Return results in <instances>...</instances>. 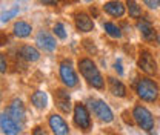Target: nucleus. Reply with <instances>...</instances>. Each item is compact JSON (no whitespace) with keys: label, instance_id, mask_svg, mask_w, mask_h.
I'll return each mask as SVG.
<instances>
[{"label":"nucleus","instance_id":"f257e3e1","mask_svg":"<svg viewBox=\"0 0 160 135\" xmlns=\"http://www.w3.org/2000/svg\"><path fill=\"white\" fill-rule=\"evenodd\" d=\"M77 68H79L82 77L88 81V84H89L91 88L99 89V91H102V89L105 88V78L100 74L97 65H96L91 58H88V57L79 58Z\"/></svg>","mask_w":160,"mask_h":135},{"label":"nucleus","instance_id":"f03ea898","mask_svg":"<svg viewBox=\"0 0 160 135\" xmlns=\"http://www.w3.org/2000/svg\"><path fill=\"white\" fill-rule=\"evenodd\" d=\"M136 94L142 101L156 103L160 95L159 84L149 77H140L136 83Z\"/></svg>","mask_w":160,"mask_h":135},{"label":"nucleus","instance_id":"7ed1b4c3","mask_svg":"<svg viewBox=\"0 0 160 135\" xmlns=\"http://www.w3.org/2000/svg\"><path fill=\"white\" fill-rule=\"evenodd\" d=\"M131 117L134 120V123L139 126L140 129H143L145 132L151 135H156V131H154V126H156V120L151 114V111L142 104H136L132 108V112H131Z\"/></svg>","mask_w":160,"mask_h":135},{"label":"nucleus","instance_id":"20e7f679","mask_svg":"<svg viewBox=\"0 0 160 135\" xmlns=\"http://www.w3.org/2000/svg\"><path fill=\"white\" fill-rule=\"evenodd\" d=\"M88 103H89V109L92 111V114L97 117L100 121H103V123H111V121L114 120V114H112L111 108L108 106V103H106L105 100L89 98Z\"/></svg>","mask_w":160,"mask_h":135},{"label":"nucleus","instance_id":"39448f33","mask_svg":"<svg viewBox=\"0 0 160 135\" xmlns=\"http://www.w3.org/2000/svg\"><path fill=\"white\" fill-rule=\"evenodd\" d=\"M59 75L62 83L66 88H76L79 84V77L74 71V66L71 63V60H63L59 66Z\"/></svg>","mask_w":160,"mask_h":135},{"label":"nucleus","instance_id":"423d86ee","mask_svg":"<svg viewBox=\"0 0 160 135\" xmlns=\"http://www.w3.org/2000/svg\"><path fill=\"white\" fill-rule=\"evenodd\" d=\"M74 123L83 132H88L91 129V117L85 103H74Z\"/></svg>","mask_w":160,"mask_h":135},{"label":"nucleus","instance_id":"0eeeda50","mask_svg":"<svg viewBox=\"0 0 160 135\" xmlns=\"http://www.w3.org/2000/svg\"><path fill=\"white\" fill-rule=\"evenodd\" d=\"M36 45L37 48L42 49L43 52H54L57 49V41H56V37L52 34H49L48 31H39L36 34Z\"/></svg>","mask_w":160,"mask_h":135},{"label":"nucleus","instance_id":"6e6552de","mask_svg":"<svg viewBox=\"0 0 160 135\" xmlns=\"http://www.w3.org/2000/svg\"><path fill=\"white\" fill-rule=\"evenodd\" d=\"M137 66L142 72H145L146 75H152L157 72V63L152 57V54L149 51H140L139 60H137Z\"/></svg>","mask_w":160,"mask_h":135},{"label":"nucleus","instance_id":"1a4fd4ad","mask_svg":"<svg viewBox=\"0 0 160 135\" xmlns=\"http://www.w3.org/2000/svg\"><path fill=\"white\" fill-rule=\"evenodd\" d=\"M48 124L54 135H69V126L59 114H51L48 118Z\"/></svg>","mask_w":160,"mask_h":135},{"label":"nucleus","instance_id":"9d476101","mask_svg":"<svg viewBox=\"0 0 160 135\" xmlns=\"http://www.w3.org/2000/svg\"><path fill=\"white\" fill-rule=\"evenodd\" d=\"M8 114L9 117L19 124V128H22V124L25 123V106L22 103L20 98H14L9 106H8Z\"/></svg>","mask_w":160,"mask_h":135},{"label":"nucleus","instance_id":"9b49d317","mask_svg":"<svg viewBox=\"0 0 160 135\" xmlns=\"http://www.w3.org/2000/svg\"><path fill=\"white\" fill-rule=\"evenodd\" d=\"M74 25L79 32H91L94 29V22L86 12H76L74 14Z\"/></svg>","mask_w":160,"mask_h":135},{"label":"nucleus","instance_id":"f8f14e48","mask_svg":"<svg viewBox=\"0 0 160 135\" xmlns=\"http://www.w3.org/2000/svg\"><path fill=\"white\" fill-rule=\"evenodd\" d=\"M54 100H56V106L59 108L63 114H69L71 109H74L71 106V98H69V94L68 91L65 89H57L54 92Z\"/></svg>","mask_w":160,"mask_h":135},{"label":"nucleus","instance_id":"ddd939ff","mask_svg":"<svg viewBox=\"0 0 160 135\" xmlns=\"http://www.w3.org/2000/svg\"><path fill=\"white\" fill-rule=\"evenodd\" d=\"M0 128H2V132L5 135H19V132H20L19 124L9 117L8 112H2V117H0Z\"/></svg>","mask_w":160,"mask_h":135},{"label":"nucleus","instance_id":"4468645a","mask_svg":"<svg viewBox=\"0 0 160 135\" xmlns=\"http://www.w3.org/2000/svg\"><path fill=\"white\" fill-rule=\"evenodd\" d=\"M103 11L106 14H109L111 17H116L120 19L125 16V11H126V6L120 2V0H109L103 5Z\"/></svg>","mask_w":160,"mask_h":135},{"label":"nucleus","instance_id":"2eb2a0df","mask_svg":"<svg viewBox=\"0 0 160 135\" xmlns=\"http://www.w3.org/2000/svg\"><path fill=\"white\" fill-rule=\"evenodd\" d=\"M137 29L140 31L142 37L146 41H154V39H157V31L154 29L152 23L146 19H142L137 22Z\"/></svg>","mask_w":160,"mask_h":135},{"label":"nucleus","instance_id":"dca6fc26","mask_svg":"<svg viewBox=\"0 0 160 135\" xmlns=\"http://www.w3.org/2000/svg\"><path fill=\"white\" fill-rule=\"evenodd\" d=\"M17 54H19L20 58H23L25 61H29V63L37 61L40 58V51L37 48L31 46V45H23V46H20V49H19Z\"/></svg>","mask_w":160,"mask_h":135},{"label":"nucleus","instance_id":"f3484780","mask_svg":"<svg viewBox=\"0 0 160 135\" xmlns=\"http://www.w3.org/2000/svg\"><path fill=\"white\" fill-rule=\"evenodd\" d=\"M31 31H32V26L25 22V20H17L14 25H12V34L17 37V39H26L31 36Z\"/></svg>","mask_w":160,"mask_h":135},{"label":"nucleus","instance_id":"a211bd4d","mask_svg":"<svg viewBox=\"0 0 160 135\" xmlns=\"http://www.w3.org/2000/svg\"><path fill=\"white\" fill-rule=\"evenodd\" d=\"M108 84H109V91L112 95L120 97V98L126 97V88L120 80H117L116 77H108Z\"/></svg>","mask_w":160,"mask_h":135},{"label":"nucleus","instance_id":"6ab92c4d","mask_svg":"<svg viewBox=\"0 0 160 135\" xmlns=\"http://www.w3.org/2000/svg\"><path fill=\"white\" fill-rule=\"evenodd\" d=\"M31 104H32L36 109L43 111V109L48 106V95H46V92H43V91H36V92L31 95Z\"/></svg>","mask_w":160,"mask_h":135},{"label":"nucleus","instance_id":"aec40b11","mask_svg":"<svg viewBox=\"0 0 160 135\" xmlns=\"http://www.w3.org/2000/svg\"><path fill=\"white\" fill-rule=\"evenodd\" d=\"M126 9L131 19H140L142 17V6L136 0H126Z\"/></svg>","mask_w":160,"mask_h":135},{"label":"nucleus","instance_id":"412c9836","mask_svg":"<svg viewBox=\"0 0 160 135\" xmlns=\"http://www.w3.org/2000/svg\"><path fill=\"white\" fill-rule=\"evenodd\" d=\"M103 29H105V32H106L109 37H112V39H122V29H120L116 23H112V22H105V23H103Z\"/></svg>","mask_w":160,"mask_h":135},{"label":"nucleus","instance_id":"4be33fe9","mask_svg":"<svg viewBox=\"0 0 160 135\" xmlns=\"http://www.w3.org/2000/svg\"><path fill=\"white\" fill-rule=\"evenodd\" d=\"M52 32H54V36L56 37H59L60 40H65L68 37V32H66V28H65V25L63 23H54V26H52Z\"/></svg>","mask_w":160,"mask_h":135},{"label":"nucleus","instance_id":"5701e85b","mask_svg":"<svg viewBox=\"0 0 160 135\" xmlns=\"http://www.w3.org/2000/svg\"><path fill=\"white\" fill-rule=\"evenodd\" d=\"M19 12H20L19 6H14L12 9H9L6 12H2V23H6V22H9L11 19H14L16 16H19Z\"/></svg>","mask_w":160,"mask_h":135},{"label":"nucleus","instance_id":"b1692460","mask_svg":"<svg viewBox=\"0 0 160 135\" xmlns=\"http://www.w3.org/2000/svg\"><path fill=\"white\" fill-rule=\"evenodd\" d=\"M142 2H143V5L146 8H149L152 11H156V9L160 8V0H142Z\"/></svg>","mask_w":160,"mask_h":135},{"label":"nucleus","instance_id":"393cba45","mask_svg":"<svg viewBox=\"0 0 160 135\" xmlns=\"http://www.w3.org/2000/svg\"><path fill=\"white\" fill-rule=\"evenodd\" d=\"M114 69H116V72L119 74V75H123V66H122V60H116V63H114Z\"/></svg>","mask_w":160,"mask_h":135},{"label":"nucleus","instance_id":"a878e982","mask_svg":"<svg viewBox=\"0 0 160 135\" xmlns=\"http://www.w3.org/2000/svg\"><path fill=\"white\" fill-rule=\"evenodd\" d=\"M6 68H8V65H6L5 55H2V57H0V72L5 74V72H6Z\"/></svg>","mask_w":160,"mask_h":135},{"label":"nucleus","instance_id":"bb28decb","mask_svg":"<svg viewBox=\"0 0 160 135\" xmlns=\"http://www.w3.org/2000/svg\"><path fill=\"white\" fill-rule=\"evenodd\" d=\"M40 3H43V5H46V6H54V5H57L60 0H39Z\"/></svg>","mask_w":160,"mask_h":135},{"label":"nucleus","instance_id":"cd10ccee","mask_svg":"<svg viewBox=\"0 0 160 135\" xmlns=\"http://www.w3.org/2000/svg\"><path fill=\"white\" fill-rule=\"evenodd\" d=\"M32 135H46V132H45V131H43L42 128H39V126H37V128H34V131H32Z\"/></svg>","mask_w":160,"mask_h":135},{"label":"nucleus","instance_id":"c85d7f7f","mask_svg":"<svg viewBox=\"0 0 160 135\" xmlns=\"http://www.w3.org/2000/svg\"><path fill=\"white\" fill-rule=\"evenodd\" d=\"M156 40H157V43H159V46H160V32H157V39Z\"/></svg>","mask_w":160,"mask_h":135},{"label":"nucleus","instance_id":"c756f323","mask_svg":"<svg viewBox=\"0 0 160 135\" xmlns=\"http://www.w3.org/2000/svg\"><path fill=\"white\" fill-rule=\"evenodd\" d=\"M85 2H88V3H91V2H92V0H85Z\"/></svg>","mask_w":160,"mask_h":135}]
</instances>
